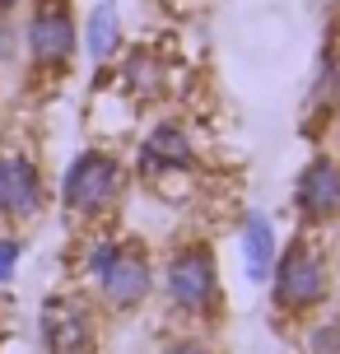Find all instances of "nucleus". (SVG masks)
<instances>
[{
  "label": "nucleus",
  "mask_w": 340,
  "mask_h": 354,
  "mask_svg": "<svg viewBox=\"0 0 340 354\" xmlns=\"http://www.w3.org/2000/svg\"><path fill=\"white\" fill-rule=\"evenodd\" d=\"M122 84H126V93H135V98H163V88H168L163 61L154 52H131L122 61Z\"/></svg>",
  "instance_id": "f8f14e48"
},
{
  "label": "nucleus",
  "mask_w": 340,
  "mask_h": 354,
  "mask_svg": "<svg viewBox=\"0 0 340 354\" xmlns=\"http://www.w3.org/2000/svg\"><path fill=\"white\" fill-rule=\"evenodd\" d=\"M196 168V140L187 136L182 122H159L144 131L140 140V154H135V173L144 182H159V177H173V173H191Z\"/></svg>",
  "instance_id": "1a4fd4ad"
},
{
  "label": "nucleus",
  "mask_w": 340,
  "mask_h": 354,
  "mask_svg": "<svg viewBox=\"0 0 340 354\" xmlns=\"http://www.w3.org/2000/svg\"><path fill=\"white\" fill-rule=\"evenodd\" d=\"M23 52L33 61V71L42 75L70 71L75 52H79V19H75L70 0H33V15L23 24Z\"/></svg>",
  "instance_id": "39448f33"
},
{
  "label": "nucleus",
  "mask_w": 340,
  "mask_h": 354,
  "mask_svg": "<svg viewBox=\"0 0 340 354\" xmlns=\"http://www.w3.org/2000/svg\"><path fill=\"white\" fill-rule=\"evenodd\" d=\"M42 350L47 354H98V317L89 299L52 294L42 303Z\"/></svg>",
  "instance_id": "423d86ee"
},
{
  "label": "nucleus",
  "mask_w": 340,
  "mask_h": 354,
  "mask_svg": "<svg viewBox=\"0 0 340 354\" xmlns=\"http://www.w3.org/2000/svg\"><path fill=\"white\" fill-rule=\"evenodd\" d=\"M294 210L308 224H336L340 219V159L312 154L294 182Z\"/></svg>",
  "instance_id": "6e6552de"
},
{
  "label": "nucleus",
  "mask_w": 340,
  "mask_h": 354,
  "mask_svg": "<svg viewBox=\"0 0 340 354\" xmlns=\"http://www.w3.org/2000/svg\"><path fill=\"white\" fill-rule=\"evenodd\" d=\"M126 196V163L108 149H79L61 177V205L75 219H108Z\"/></svg>",
  "instance_id": "7ed1b4c3"
},
{
  "label": "nucleus",
  "mask_w": 340,
  "mask_h": 354,
  "mask_svg": "<svg viewBox=\"0 0 340 354\" xmlns=\"http://www.w3.org/2000/svg\"><path fill=\"white\" fill-rule=\"evenodd\" d=\"M19 5H23V0H0V15H15Z\"/></svg>",
  "instance_id": "f3484780"
},
{
  "label": "nucleus",
  "mask_w": 340,
  "mask_h": 354,
  "mask_svg": "<svg viewBox=\"0 0 340 354\" xmlns=\"http://www.w3.org/2000/svg\"><path fill=\"white\" fill-rule=\"evenodd\" d=\"M336 322H340V317H336Z\"/></svg>",
  "instance_id": "a211bd4d"
},
{
  "label": "nucleus",
  "mask_w": 340,
  "mask_h": 354,
  "mask_svg": "<svg viewBox=\"0 0 340 354\" xmlns=\"http://www.w3.org/2000/svg\"><path fill=\"white\" fill-rule=\"evenodd\" d=\"M275 257H280V243H275V224H270V214L252 210L247 219H243V266H247V280L252 284H266Z\"/></svg>",
  "instance_id": "9d476101"
},
{
  "label": "nucleus",
  "mask_w": 340,
  "mask_h": 354,
  "mask_svg": "<svg viewBox=\"0 0 340 354\" xmlns=\"http://www.w3.org/2000/svg\"><path fill=\"white\" fill-rule=\"evenodd\" d=\"M84 52L93 66H108L112 56L122 52V10L117 0H98L84 15Z\"/></svg>",
  "instance_id": "9b49d317"
},
{
  "label": "nucleus",
  "mask_w": 340,
  "mask_h": 354,
  "mask_svg": "<svg viewBox=\"0 0 340 354\" xmlns=\"http://www.w3.org/2000/svg\"><path fill=\"white\" fill-rule=\"evenodd\" d=\"M47 205V182H42V168L37 159L19 154V149H5L0 154V219L5 224H28L37 219Z\"/></svg>",
  "instance_id": "0eeeda50"
},
{
  "label": "nucleus",
  "mask_w": 340,
  "mask_h": 354,
  "mask_svg": "<svg viewBox=\"0 0 340 354\" xmlns=\"http://www.w3.org/2000/svg\"><path fill=\"white\" fill-rule=\"evenodd\" d=\"M270 299L280 317H299L317 313L331 299V266L308 238H299L294 248H285L270 266Z\"/></svg>",
  "instance_id": "20e7f679"
},
{
  "label": "nucleus",
  "mask_w": 340,
  "mask_h": 354,
  "mask_svg": "<svg viewBox=\"0 0 340 354\" xmlns=\"http://www.w3.org/2000/svg\"><path fill=\"white\" fill-rule=\"evenodd\" d=\"M163 354H215V350H210L205 340H196V336H182V340H173Z\"/></svg>",
  "instance_id": "dca6fc26"
},
{
  "label": "nucleus",
  "mask_w": 340,
  "mask_h": 354,
  "mask_svg": "<svg viewBox=\"0 0 340 354\" xmlns=\"http://www.w3.org/2000/svg\"><path fill=\"white\" fill-rule=\"evenodd\" d=\"M303 350L308 354H340V322H322L303 336Z\"/></svg>",
  "instance_id": "ddd939ff"
},
{
  "label": "nucleus",
  "mask_w": 340,
  "mask_h": 354,
  "mask_svg": "<svg viewBox=\"0 0 340 354\" xmlns=\"http://www.w3.org/2000/svg\"><path fill=\"white\" fill-rule=\"evenodd\" d=\"M19 261H23V238L19 233H0V284L15 280Z\"/></svg>",
  "instance_id": "4468645a"
},
{
  "label": "nucleus",
  "mask_w": 340,
  "mask_h": 354,
  "mask_svg": "<svg viewBox=\"0 0 340 354\" xmlns=\"http://www.w3.org/2000/svg\"><path fill=\"white\" fill-rule=\"evenodd\" d=\"M84 270L112 313H140L154 294V266H149V252L140 243L98 238V248L84 257Z\"/></svg>",
  "instance_id": "f257e3e1"
},
{
  "label": "nucleus",
  "mask_w": 340,
  "mask_h": 354,
  "mask_svg": "<svg viewBox=\"0 0 340 354\" xmlns=\"http://www.w3.org/2000/svg\"><path fill=\"white\" fill-rule=\"evenodd\" d=\"M163 294L173 303V313H182V317L215 322L224 289H219V266H215L210 243L191 238V243L168 252V261H163Z\"/></svg>",
  "instance_id": "f03ea898"
},
{
  "label": "nucleus",
  "mask_w": 340,
  "mask_h": 354,
  "mask_svg": "<svg viewBox=\"0 0 340 354\" xmlns=\"http://www.w3.org/2000/svg\"><path fill=\"white\" fill-rule=\"evenodd\" d=\"M19 42H23V33L15 28V19L0 15V66H10V61L19 56Z\"/></svg>",
  "instance_id": "2eb2a0df"
}]
</instances>
